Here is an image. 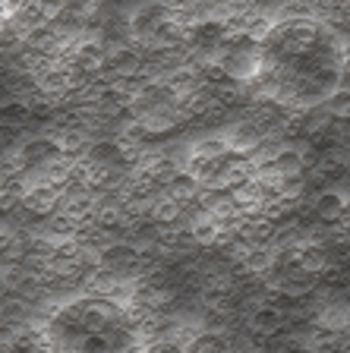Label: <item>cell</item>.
Wrapping results in <instances>:
<instances>
[{
    "instance_id": "cell-1",
    "label": "cell",
    "mask_w": 350,
    "mask_h": 353,
    "mask_svg": "<svg viewBox=\"0 0 350 353\" xmlns=\"http://www.w3.org/2000/svg\"><path fill=\"white\" fill-rule=\"evenodd\" d=\"M347 41L315 16H284L262 38V73L253 82L262 101L287 110L322 108L344 85Z\"/></svg>"
},
{
    "instance_id": "cell-6",
    "label": "cell",
    "mask_w": 350,
    "mask_h": 353,
    "mask_svg": "<svg viewBox=\"0 0 350 353\" xmlns=\"http://www.w3.org/2000/svg\"><path fill=\"white\" fill-rule=\"evenodd\" d=\"M313 214L325 224H341L350 214V192L338 190V186H329L313 196Z\"/></svg>"
},
{
    "instance_id": "cell-5",
    "label": "cell",
    "mask_w": 350,
    "mask_h": 353,
    "mask_svg": "<svg viewBox=\"0 0 350 353\" xmlns=\"http://www.w3.org/2000/svg\"><path fill=\"white\" fill-rule=\"evenodd\" d=\"M246 325H249L253 334H259V338H275L281 328H287V312H284L281 303L255 300V306L249 309Z\"/></svg>"
},
{
    "instance_id": "cell-2",
    "label": "cell",
    "mask_w": 350,
    "mask_h": 353,
    "mask_svg": "<svg viewBox=\"0 0 350 353\" xmlns=\"http://www.w3.org/2000/svg\"><path fill=\"white\" fill-rule=\"evenodd\" d=\"M41 341L48 353H146L148 325L130 303L82 294L51 309Z\"/></svg>"
},
{
    "instance_id": "cell-3",
    "label": "cell",
    "mask_w": 350,
    "mask_h": 353,
    "mask_svg": "<svg viewBox=\"0 0 350 353\" xmlns=\"http://www.w3.org/2000/svg\"><path fill=\"white\" fill-rule=\"evenodd\" d=\"M215 70H221L227 79L240 82V85H253L262 73V41L243 35V32H233L215 60Z\"/></svg>"
},
{
    "instance_id": "cell-7",
    "label": "cell",
    "mask_w": 350,
    "mask_h": 353,
    "mask_svg": "<svg viewBox=\"0 0 350 353\" xmlns=\"http://www.w3.org/2000/svg\"><path fill=\"white\" fill-rule=\"evenodd\" d=\"M186 353H233V341L221 328H202L186 338Z\"/></svg>"
},
{
    "instance_id": "cell-4",
    "label": "cell",
    "mask_w": 350,
    "mask_h": 353,
    "mask_svg": "<svg viewBox=\"0 0 350 353\" xmlns=\"http://www.w3.org/2000/svg\"><path fill=\"white\" fill-rule=\"evenodd\" d=\"M265 284L269 290H275L278 296H287V300H300V296H309L319 287V274H313L307 265L293 256L291 246L278 250L275 265L265 272Z\"/></svg>"
},
{
    "instance_id": "cell-8",
    "label": "cell",
    "mask_w": 350,
    "mask_h": 353,
    "mask_svg": "<svg viewBox=\"0 0 350 353\" xmlns=\"http://www.w3.org/2000/svg\"><path fill=\"white\" fill-rule=\"evenodd\" d=\"M322 108H325V114H329L331 120H344V123H350V85H341L329 101L322 104Z\"/></svg>"
}]
</instances>
